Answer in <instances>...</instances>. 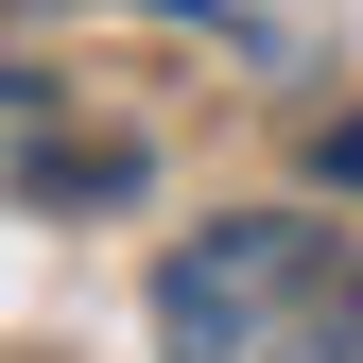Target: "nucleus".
I'll return each mask as SVG.
<instances>
[{
	"instance_id": "f257e3e1",
	"label": "nucleus",
	"mask_w": 363,
	"mask_h": 363,
	"mask_svg": "<svg viewBox=\"0 0 363 363\" xmlns=\"http://www.w3.org/2000/svg\"><path fill=\"white\" fill-rule=\"evenodd\" d=\"M156 363H363V242L311 208H225L156 259Z\"/></svg>"
},
{
	"instance_id": "f03ea898",
	"label": "nucleus",
	"mask_w": 363,
	"mask_h": 363,
	"mask_svg": "<svg viewBox=\"0 0 363 363\" xmlns=\"http://www.w3.org/2000/svg\"><path fill=\"white\" fill-rule=\"evenodd\" d=\"M0 104H18V208H121L139 191V139H69V86L52 69H18Z\"/></svg>"
},
{
	"instance_id": "7ed1b4c3",
	"label": "nucleus",
	"mask_w": 363,
	"mask_h": 363,
	"mask_svg": "<svg viewBox=\"0 0 363 363\" xmlns=\"http://www.w3.org/2000/svg\"><path fill=\"white\" fill-rule=\"evenodd\" d=\"M311 173H329V191H363V121H329V139H311Z\"/></svg>"
}]
</instances>
